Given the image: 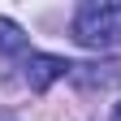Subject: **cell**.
Instances as JSON below:
<instances>
[{
	"label": "cell",
	"mask_w": 121,
	"mask_h": 121,
	"mask_svg": "<svg viewBox=\"0 0 121 121\" xmlns=\"http://www.w3.org/2000/svg\"><path fill=\"white\" fill-rule=\"evenodd\" d=\"M73 39L82 48H117L121 43V4L117 0H86L73 17Z\"/></svg>",
	"instance_id": "cell-1"
},
{
	"label": "cell",
	"mask_w": 121,
	"mask_h": 121,
	"mask_svg": "<svg viewBox=\"0 0 121 121\" xmlns=\"http://www.w3.org/2000/svg\"><path fill=\"white\" fill-rule=\"evenodd\" d=\"M69 73H73V65L65 56H52V52H30L26 56V82H30V91H48L52 82L69 78Z\"/></svg>",
	"instance_id": "cell-2"
},
{
	"label": "cell",
	"mask_w": 121,
	"mask_h": 121,
	"mask_svg": "<svg viewBox=\"0 0 121 121\" xmlns=\"http://www.w3.org/2000/svg\"><path fill=\"white\" fill-rule=\"evenodd\" d=\"M0 52H4V56L26 52V30L13 22V17H0Z\"/></svg>",
	"instance_id": "cell-3"
},
{
	"label": "cell",
	"mask_w": 121,
	"mask_h": 121,
	"mask_svg": "<svg viewBox=\"0 0 121 121\" xmlns=\"http://www.w3.org/2000/svg\"><path fill=\"white\" fill-rule=\"evenodd\" d=\"M112 121H121V104H117V108H112Z\"/></svg>",
	"instance_id": "cell-4"
}]
</instances>
